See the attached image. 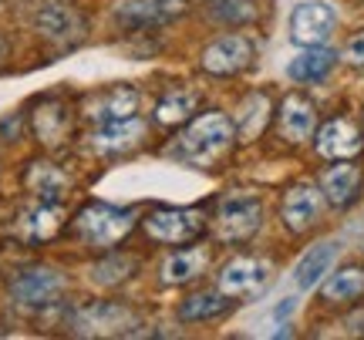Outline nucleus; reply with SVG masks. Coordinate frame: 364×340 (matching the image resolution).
<instances>
[{"mask_svg":"<svg viewBox=\"0 0 364 340\" xmlns=\"http://www.w3.org/2000/svg\"><path fill=\"white\" fill-rule=\"evenodd\" d=\"M230 145H233V121L220 111H209L182 131V138L172 145V155L182 162H193V165H209Z\"/></svg>","mask_w":364,"mask_h":340,"instance_id":"nucleus-1","label":"nucleus"},{"mask_svg":"<svg viewBox=\"0 0 364 340\" xmlns=\"http://www.w3.org/2000/svg\"><path fill=\"white\" fill-rule=\"evenodd\" d=\"M135 229V212L115 206H85L75 219V233L95 249H108L122 243Z\"/></svg>","mask_w":364,"mask_h":340,"instance_id":"nucleus-2","label":"nucleus"},{"mask_svg":"<svg viewBox=\"0 0 364 340\" xmlns=\"http://www.w3.org/2000/svg\"><path fill=\"white\" fill-rule=\"evenodd\" d=\"M334 24H338V13L331 4L307 0V4H297L290 13V38L300 48H317L334 34Z\"/></svg>","mask_w":364,"mask_h":340,"instance_id":"nucleus-3","label":"nucleus"},{"mask_svg":"<svg viewBox=\"0 0 364 340\" xmlns=\"http://www.w3.org/2000/svg\"><path fill=\"white\" fill-rule=\"evenodd\" d=\"M263 219V206L257 196H230L223 199L220 216H216V233L226 243H240L260 229Z\"/></svg>","mask_w":364,"mask_h":340,"instance_id":"nucleus-4","label":"nucleus"},{"mask_svg":"<svg viewBox=\"0 0 364 340\" xmlns=\"http://www.w3.org/2000/svg\"><path fill=\"white\" fill-rule=\"evenodd\" d=\"M203 226L206 223L196 209H156L145 216V233L159 243H169V246L193 243L196 236L203 233Z\"/></svg>","mask_w":364,"mask_h":340,"instance_id":"nucleus-5","label":"nucleus"},{"mask_svg":"<svg viewBox=\"0 0 364 340\" xmlns=\"http://www.w3.org/2000/svg\"><path fill=\"white\" fill-rule=\"evenodd\" d=\"M186 13V0H118L115 4V24L139 31V27L169 24Z\"/></svg>","mask_w":364,"mask_h":340,"instance_id":"nucleus-6","label":"nucleus"},{"mask_svg":"<svg viewBox=\"0 0 364 340\" xmlns=\"http://www.w3.org/2000/svg\"><path fill=\"white\" fill-rule=\"evenodd\" d=\"M253 57H257L253 40L243 34H226L203 51V67L209 75H240L253 65Z\"/></svg>","mask_w":364,"mask_h":340,"instance_id":"nucleus-7","label":"nucleus"},{"mask_svg":"<svg viewBox=\"0 0 364 340\" xmlns=\"http://www.w3.org/2000/svg\"><path fill=\"white\" fill-rule=\"evenodd\" d=\"M65 290V276L51 270V266H31L11 280V300L24 303V307H41L51 303L58 293Z\"/></svg>","mask_w":364,"mask_h":340,"instance_id":"nucleus-8","label":"nucleus"},{"mask_svg":"<svg viewBox=\"0 0 364 340\" xmlns=\"http://www.w3.org/2000/svg\"><path fill=\"white\" fill-rule=\"evenodd\" d=\"M270 280V266L263 260H250V256H240V260L226 263L220 273V290L230 293V297H247V293H257Z\"/></svg>","mask_w":364,"mask_h":340,"instance_id":"nucleus-9","label":"nucleus"},{"mask_svg":"<svg viewBox=\"0 0 364 340\" xmlns=\"http://www.w3.org/2000/svg\"><path fill=\"white\" fill-rule=\"evenodd\" d=\"M364 148L361 128L348 118H334L317 131V152L324 158H354Z\"/></svg>","mask_w":364,"mask_h":340,"instance_id":"nucleus-10","label":"nucleus"},{"mask_svg":"<svg viewBox=\"0 0 364 340\" xmlns=\"http://www.w3.org/2000/svg\"><path fill=\"white\" fill-rule=\"evenodd\" d=\"M145 135V125L139 118H122V121H105L102 128L95 131V138H91V148L95 152H102V155H118V152H129L135 145L142 142Z\"/></svg>","mask_w":364,"mask_h":340,"instance_id":"nucleus-11","label":"nucleus"},{"mask_svg":"<svg viewBox=\"0 0 364 340\" xmlns=\"http://www.w3.org/2000/svg\"><path fill=\"white\" fill-rule=\"evenodd\" d=\"M321 192L314 189V185H294L290 192L284 196V223L294 229V233H304L307 226L317 223V216H321Z\"/></svg>","mask_w":364,"mask_h":340,"instance_id":"nucleus-12","label":"nucleus"},{"mask_svg":"<svg viewBox=\"0 0 364 340\" xmlns=\"http://www.w3.org/2000/svg\"><path fill=\"white\" fill-rule=\"evenodd\" d=\"M34 27H38L44 38H51V40H71V38H78L81 31H85V17H81L78 11L65 7V4H51V7L38 11Z\"/></svg>","mask_w":364,"mask_h":340,"instance_id":"nucleus-13","label":"nucleus"},{"mask_svg":"<svg viewBox=\"0 0 364 340\" xmlns=\"http://www.w3.org/2000/svg\"><path fill=\"white\" fill-rule=\"evenodd\" d=\"M321 189H324L327 202L348 206V202L358 196V189H361V169L351 165L348 158H341V165H334V169H327L324 175H321Z\"/></svg>","mask_w":364,"mask_h":340,"instance_id":"nucleus-14","label":"nucleus"},{"mask_svg":"<svg viewBox=\"0 0 364 340\" xmlns=\"http://www.w3.org/2000/svg\"><path fill=\"white\" fill-rule=\"evenodd\" d=\"M314 105L300 94H290L284 105H280V131H284L287 142H304L314 135Z\"/></svg>","mask_w":364,"mask_h":340,"instance_id":"nucleus-15","label":"nucleus"},{"mask_svg":"<svg viewBox=\"0 0 364 340\" xmlns=\"http://www.w3.org/2000/svg\"><path fill=\"white\" fill-rule=\"evenodd\" d=\"M139 111V92L135 88H108L105 94H98V102L88 115L95 121H122V118H132Z\"/></svg>","mask_w":364,"mask_h":340,"instance_id":"nucleus-16","label":"nucleus"},{"mask_svg":"<svg viewBox=\"0 0 364 340\" xmlns=\"http://www.w3.org/2000/svg\"><path fill=\"white\" fill-rule=\"evenodd\" d=\"M334 61H338V54L317 44V48H307L304 54H297V57L290 61V67H287V75L294 81H321L331 75Z\"/></svg>","mask_w":364,"mask_h":340,"instance_id":"nucleus-17","label":"nucleus"},{"mask_svg":"<svg viewBox=\"0 0 364 340\" xmlns=\"http://www.w3.org/2000/svg\"><path fill=\"white\" fill-rule=\"evenodd\" d=\"M338 256V243H321V246H314L304 260L297 263V270H294V280H297L300 290H311L321 276L331 270V263Z\"/></svg>","mask_w":364,"mask_h":340,"instance_id":"nucleus-18","label":"nucleus"},{"mask_svg":"<svg viewBox=\"0 0 364 340\" xmlns=\"http://www.w3.org/2000/svg\"><path fill=\"white\" fill-rule=\"evenodd\" d=\"M71 128V118L58 102H48L44 108L34 111V131H38L41 142H61Z\"/></svg>","mask_w":364,"mask_h":340,"instance_id":"nucleus-19","label":"nucleus"},{"mask_svg":"<svg viewBox=\"0 0 364 340\" xmlns=\"http://www.w3.org/2000/svg\"><path fill=\"white\" fill-rule=\"evenodd\" d=\"M65 185H68V179L54 169V165L34 162L31 172H27V189H31L34 196H41L44 202H58V196L65 192Z\"/></svg>","mask_w":364,"mask_h":340,"instance_id":"nucleus-20","label":"nucleus"},{"mask_svg":"<svg viewBox=\"0 0 364 340\" xmlns=\"http://www.w3.org/2000/svg\"><path fill=\"white\" fill-rule=\"evenodd\" d=\"M58 229H61V206H58V202H44V206H38L34 212H27V219H24L27 239L41 243V239H51Z\"/></svg>","mask_w":364,"mask_h":340,"instance_id":"nucleus-21","label":"nucleus"},{"mask_svg":"<svg viewBox=\"0 0 364 340\" xmlns=\"http://www.w3.org/2000/svg\"><path fill=\"white\" fill-rule=\"evenodd\" d=\"M361 293H364V270H358V266L341 270V273H334L324 283V300H331V303L354 300V297H361Z\"/></svg>","mask_w":364,"mask_h":340,"instance_id":"nucleus-22","label":"nucleus"},{"mask_svg":"<svg viewBox=\"0 0 364 340\" xmlns=\"http://www.w3.org/2000/svg\"><path fill=\"white\" fill-rule=\"evenodd\" d=\"M230 310V300H223L220 293H196L179 307L182 320H209V317H220Z\"/></svg>","mask_w":364,"mask_h":340,"instance_id":"nucleus-23","label":"nucleus"},{"mask_svg":"<svg viewBox=\"0 0 364 340\" xmlns=\"http://www.w3.org/2000/svg\"><path fill=\"white\" fill-rule=\"evenodd\" d=\"M196 105H199V98H196L193 92H172V94H166V98L159 102L156 118L162 121V125H179L182 118L193 115Z\"/></svg>","mask_w":364,"mask_h":340,"instance_id":"nucleus-24","label":"nucleus"},{"mask_svg":"<svg viewBox=\"0 0 364 340\" xmlns=\"http://www.w3.org/2000/svg\"><path fill=\"white\" fill-rule=\"evenodd\" d=\"M203 263H206V256L199 253V249H186V253H179V256H172L169 263H166V270H162V280L166 283H186V280H193L199 270H203Z\"/></svg>","mask_w":364,"mask_h":340,"instance_id":"nucleus-25","label":"nucleus"},{"mask_svg":"<svg viewBox=\"0 0 364 340\" xmlns=\"http://www.w3.org/2000/svg\"><path fill=\"white\" fill-rule=\"evenodd\" d=\"M118 317H125L122 307H112V303H95V307H85V310L75 317V324H78L81 330H88V327H115L112 320H118Z\"/></svg>","mask_w":364,"mask_h":340,"instance_id":"nucleus-26","label":"nucleus"},{"mask_svg":"<svg viewBox=\"0 0 364 340\" xmlns=\"http://www.w3.org/2000/svg\"><path fill=\"white\" fill-rule=\"evenodd\" d=\"M132 270H135V260H105L98 263L95 270H91V280L95 283H102V287H115V283H122V280H129Z\"/></svg>","mask_w":364,"mask_h":340,"instance_id":"nucleus-27","label":"nucleus"},{"mask_svg":"<svg viewBox=\"0 0 364 340\" xmlns=\"http://www.w3.org/2000/svg\"><path fill=\"white\" fill-rule=\"evenodd\" d=\"M267 125V98L263 94H257V98H250L247 108H243V118H240V131L247 135V138H253L257 131Z\"/></svg>","mask_w":364,"mask_h":340,"instance_id":"nucleus-28","label":"nucleus"},{"mask_svg":"<svg viewBox=\"0 0 364 340\" xmlns=\"http://www.w3.org/2000/svg\"><path fill=\"white\" fill-rule=\"evenodd\" d=\"M253 7H250V0H230V4H223L220 11H216V17L220 21H250L253 17Z\"/></svg>","mask_w":364,"mask_h":340,"instance_id":"nucleus-29","label":"nucleus"},{"mask_svg":"<svg viewBox=\"0 0 364 340\" xmlns=\"http://www.w3.org/2000/svg\"><path fill=\"white\" fill-rule=\"evenodd\" d=\"M344 61H348V65L364 67V31L361 34H354V38L344 44Z\"/></svg>","mask_w":364,"mask_h":340,"instance_id":"nucleus-30","label":"nucleus"},{"mask_svg":"<svg viewBox=\"0 0 364 340\" xmlns=\"http://www.w3.org/2000/svg\"><path fill=\"white\" fill-rule=\"evenodd\" d=\"M348 327H351V334H364V314L351 317V320H348Z\"/></svg>","mask_w":364,"mask_h":340,"instance_id":"nucleus-31","label":"nucleus"}]
</instances>
